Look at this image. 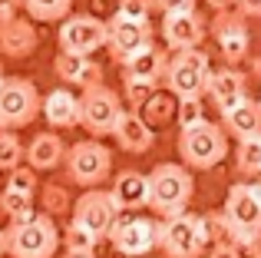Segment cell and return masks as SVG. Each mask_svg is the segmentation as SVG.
<instances>
[{"label":"cell","mask_w":261,"mask_h":258,"mask_svg":"<svg viewBox=\"0 0 261 258\" xmlns=\"http://www.w3.org/2000/svg\"><path fill=\"white\" fill-rule=\"evenodd\" d=\"M116 219H119V205H116L113 192H102V189H86L76 199V209H73V222L83 225L86 232H93L96 239H109Z\"/></svg>","instance_id":"8fae6325"},{"label":"cell","mask_w":261,"mask_h":258,"mask_svg":"<svg viewBox=\"0 0 261 258\" xmlns=\"http://www.w3.org/2000/svg\"><path fill=\"white\" fill-rule=\"evenodd\" d=\"M40 113L46 116V123L53 129H73V126H80V96H73L70 90L60 86V90L46 93Z\"/></svg>","instance_id":"ffe728a7"},{"label":"cell","mask_w":261,"mask_h":258,"mask_svg":"<svg viewBox=\"0 0 261 258\" xmlns=\"http://www.w3.org/2000/svg\"><path fill=\"white\" fill-rule=\"evenodd\" d=\"M175 110H178V96L172 93H152V96L142 103V119H146L149 126H166L175 119Z\"/></svg>","instance_id":"d4e9b609"},{"label":"cell","mask_w":261,"mask_h":258,"mask_svg":"<svg viewBox=\"0 0 261 258\" xmlns=\"http://www.w3.org/2000/svg\"><path fill=\"white\" fill-rule=\"evenodd\" d=\"M162 40L172 50H192L205 40V20L195 10H182V13H166L162 20Z\"/></svg>","instance_id":"5bb4252c"},{"label":"cell","mask_w":261,"mask_h":258,"mask_svg":"<svg viewBox=\"0 0 261 258\" xmlns=\"http://www.w3.org/2000/svg\"><path fill=\"white\" fill-rule=\"evenodd\" d=\"M63 245H66V252H93L96 245H99V239H96L93 232H86L83 225H66V235H63Z\"/></svg>","instance_id":"f546056e"},{"label":"cell","mask_w":261,"mask_h":258,"mask_svg":"<svg viewBox=\"0 0 261 258\" xmlns=\"http://www.w3.org/2000/svg\"><path fill=\"white\" fill-rule=\"evenodd\" d=\"M63 159H66V146L57 133H37L33 142L27 146V166H33L37 172L57 169Z\"/></svg>","instance_id":"cb8c5ba5"},{"label":"cell","mask_w":261,"mask_h":258,"mask_svg":"<svg viewBox=\"0 0 261 258\" xmlns=\"http://www.w3.org/2000/svg\"><path fill=\"white\" fill-rule=\"evenodd\" d=\"M109 242H113V248L119 255L142 258L152 248H159V222L146 219V215H122V219H116Z\"/></svg>","instance_id":"30bf717a"},{"label":"cell","mask_w":261,"mask_h":258,"mask_svg":"<svg viewBox=\"0 0 261 258\" xmlns=\"http://www.w3.org/2000/svg\"><path fill=\"white\" fill-rule=\"evenodd\" d=\"M106 27H109L106 46L119 63H126L136 50L152 43V27H149V20H129V17H119V13H116Z\"/></svg>","instance_id":"4fadbf2b"},{"label":"cell","mask_w":261,"mask_h":258,"mask_svg":"<svg viewBox=\"0 0 261 258\" xmlns=\"http://www.w3.org/2000/svg\"><path fill=\"white\" fill-rule=\"evenodd\" d=\"M235 166H238V172H242V175H261V136L238 139Z\"/></svg>","instance_id":"4316f807"},{"label":"cell","mask_w":261,"mask_h":258,"mask_svg":"<svg viewBox=\"0 0 261 258\" xmlns=\"http://www.w3.org/2000/svg\"><path fill=\"white\" fill-rule=\"evenodd\" d=\"M152 7H159L162 13H182V10H195V0H152Z\"/></svg>","instance_id":"d590c367"},{"label":"cell","mask_w":261,"mask_h":258,"mask_svg":"<svg viewBox=\"0 0 261 258\" xmlns=\"http://www.w3.org/2000/svg\"><path fill=\"white\" fill-rule=\"evenodd\" d=\"M258 103H261V99H258Z\"/></svg>","instance_id":"ee69618b"},{"label":"cell","mask_w":261,"mask_h":258,"mask_svg":"<svg viewBox=\"0 0 261 258\" xmlns=\"http://www.w3.org/2000/svg\"><path fill=\"white\" fill-rule=\"evenodd\" d=\"M119 17H129V20H149L152 13V0H119Z\"/></svg>","instance_id":"e575fe53"},{"label":"cell","mask_w":261,"mask_h":258,"mask_svg":"<svg viewBox=\"0 0 261 258\" xmlns=\"http://www.w3.org/2000/svg\"><path fill=\"white\" fill-rule=\"evenodd\" d=\"M0 255H7V232L0 228Z\"/></svg>","instance_id":"b9f144b4"},{"label":"cell","mask_w":261,"mask_h":258,"mask_svg":"<svg viewBox=\"0 0 261 258\" xmlns=\"http://www.w3.org/2000/svg\"><path fill=\"white\" fill-rule=\"evenodd\" d=\"M215 40H218V50H222V57L228 63H238L248 53V30H245V23L238 17L222 13L215 20Z\"/></svg>","instance_id":"44dd1931"},{"label":"cell","mask_w":261,"mask_h":258,"mask_svg":"<svg viewBox=\"0 0 261 258\" xmlns=\"http://www.w3.org/2000/svg\"><path fill=\"white\" fill-rule=\"evenodd\" d=\"M113 199L119 205V212H139L149 205V175L139 169H122L113 179Z\"/></svg>","instance_id":"2e32d148"},{"label":"cell","mask_w":261,"mask_h":258,"mask_svg":"<svg viewBox=\"0 0 261 258\" xmlns=\"http://www.w3.org/2000/svg\"><path fill=\"white\" fill-rule=\"evenodd\" d=\"M225 133H231L235 139H248V136H261V103L245 96L242 103H235L231 110L222 113Z\"/></svg>","instance_id":"603a6c76"},{"label":"cell","mask_w":261,"mask_h":258,"mask_svg":"<svg viewBox=\"0 0 261 258\" xmlns=\"http://www.w3.org/2000/svg\"><path fill=\"white\" fill-rule=\"evenodd\" d=\"M40 99L37 86L23 76H4L0 83V129H23L37 119Z\"/></svg>","instance_id":"52a82bcc"},{"label":"cell","mask_w":261,"mask_h":258,"mask_svg":"<svg viewBox=\"0 0 261 258\" xmlns=\"http://www.w3.org/2000/svg\"><path fill=\"white\" fill-rule=\"evenodd\" d=\"M23 159H27V146L17 139V133H13V129H0V169L10 172V169H17Z\"/></svg>","instance_id":"83f0119b"},{"label":"cell","mask_w":261,"mask_h":258,"mask_svg":"<svg viewBox=\"0 0 261 258\" xmlns=\"http://www.w3.org/2000/svg\"><path fill=\"white\" fill-rule=\"evenodd\" d=\"M113 136H116V142H119L126 152H136V156L149 152V149H152V142H155L152 126L142 119L139 110H122L119 123H116V129H113Z\"/></svg>","instance_id":"e0dca14e"},{"label":"cell","mask_w":261,"mask_h":258,"mask_svg":"<svg viewBox=\"0 0 261 258\" xmlns=\"http://www.w3.org/2000/svg\"><path fill=\"white\" fill-rule=\"evenodd\" d=\"M63 162H66L70 182H76V186H83V189H93L109 175V169H113V152L96 139H83V142H73V146L66 149Z\"/></svg>","instance_id":"ba28073f"},{"label":"cell","mask_w":261,"mask_h":258,"mask_svg":"<svg viewBox=\"0 0 261 258\" xmlns=\"http://www.w3.org/2000/svg\"><path fill=\"white\" fill-rule=\"evenodd\" d=\"M0 83H4V73H0Z\"/></svg>","instance_id":"7bdbcfd3"},{"label":"cell","mask_w":261,"mask_h":258,"mask_svg":"<svg viewBox=\"0 0 261 258\" xmlns=\"http://www.w3.org/2000/svg\"><path fill=\"white\" fill-rule=\"evenodd\" d=\"M66 258H96L93 252H66Z\"/></svg>","instance_id":"ab89813d"},{"label":"cell","mask_w":261,"mask_h":258,"mask_svg":"<svg viewBox=\"0 0 261 258\" xmlns=\"http://www.w3.org/2000/svg\"><path fill=\"white\" fill-rule=\"evenodd\" d=\"M43 205H46V212H66L70 209V195H66V189L63 186H43Z\"/></svg>","instance_id":"836d02e7"},{"label":"cell","mask_w":261,"mask_h":258,"mask_svg":"<svg viewBox=\"0 0 261 258\" xmlns=\"http://www.w3.org/2000/svg\"><path fill=\"white\" fill-rule=\"evenodd\" d=\"M37 30H33L30 20H20V17H10V20H0V53L10 60H23L37 50Z\"/></svg>","instance_id":"ac0fdd59"},{"label":"cell","mask_w":261,"mask_h":258,"mask_svg":"<svg viewBox=\"0 0 261 258\" xmlns=\"http://www.w3.org/2000/svg\"><path fill=\"white\" fill-rule=\"evenodd\" d=\"M20 7L40 23H57V20L70 17L73 0H20Z\"/></svg>","instance_id":"484cf974"},{"label":"cell","mask_w":261,"mask_h":258,"mask_svg":"<svg viewBox=\"0 0 261 258\" xmlns=\"http://www.w3.org/2000/svg\"><path fill=\"white\" fill-rule=\"evenodd\" d=\"M192 195H195V179L185 166L178 162H159L149 175V209L162 219L178 215L189 209Z\"/></svg>","instance_id":"6da1fadb"},{"label":"cell","mask_w":261,"mask_h":258,"mask_svg":"<svg viewBox=\"0 0 261 258\" xmlns=\"http://www.w3.org/2000/svg\"><path fill=\"white\" fill-rule=\"evenodd\" d=\"M208 80H212V63L198 46H192V50H175V57L169 60V66H166V86L178 99L202 96V93L208 90Z\"/></svg>","instance_id":"8992f818"},{"label":"cell","mask_w":261,"mask_h":258,"mask_svg":"<svg viewBox=\"0 0 261 258\" xmlns=\"http://www.w3.org/2000/svg\"><path fill=\"white\" fill-rule=\"evenodd\" d=\"M0 212L10 222L27 219V215H33V195L17 192V189H4V192H0Z\"/></svg>","instance_id":"f1b7e54d"},{"label":"cell","mask_w":261,"mask_h":258,"mask_svg":"<svg viewBox=\"0 0 261 258\" xmlns=\"http://www.w3.org/2000/svg\"><path fill=\"white\" fill-rule=\"evenodd\" d=\"M17 7H20V0H0V20L17 17Z\"/></svg>","instance_id":"f35d334b"},{"label":"cell","mask_w":261,"mask_h":258,"mask_svg":"<svg viewBox=\"0 0 261 258\" xmlns=\"http://www.w3.org/2000/svg\"><path fill=\"white\" fill-rule=\"evenodd\" d=\"M53 70H57V76L63 80V83L83 86V90L102 83V66L96 63L93 57H86V53H66V50H60L57 60H53Z\"/></svg>","instance_id":"9a60e30c"},{"label":"cell","mask_w":261,"mask_h":258,"mask_svg":"<svg viewBox=\"0 0 261 258\" xmlns=\"http://www.w3.org/2000/svg\"><path fill=\"white\" fill-rule=\"evenodd\" d=\"M208 4H212V7H215V10H225V7H228V4H231V0H208Z\"/></svg>","instance_id":"60d3db41"},{"label":"cell","mask_w":261,"mask_h":258,"mask_svg":"<svg viewBox=\"0 0 261 258\" xmlns=\"http://www.w3.org/2000/svg\"><path fill=\"white\" fill-rule=\"evenodd\" d=\"M208 245H212L208 215L178 212L159 222V248L169 258H198Z\"/></svg>","instance_id":"3957f363"},{"label":"cell","mask_w":261,"mask_h":258,"mask_svg":"<svg viewBox=\"0 0 261 258\" xmlns=\"http://www.w3.org/2000/svg\"><path fill=\"white\" fill-rule=\"evenodd\" d=\"M109 27L99 17H89V13H76V17H63L60 20V50L66 53H86L93 57L99 46H106Z\"/></svg>","instance_id":"7c38bea8"},{"label":"cell","mask_w":261,"mask_h":258,"mask_svg":"<svg viewBox=\"0 0 261 258\" xmlns=\"http://www.w3.org/2000/svg\"><path fill=\"white\" fill-rule=\"evenodd\" d=\"M119 116H122V103L109 86L96 83L80 96V126H83L89 136H96V139H99V136H113Z\"/></svg>","instance_id":"9c48e42d"},{"label":"cell","mask_w":261,"mask_h":258,"mask_svg":"<svg viewBox=\"0 0 261 258\" xmlns=\"http://www.w3.org/2000/svg\"><path fill=\"white\" fill-rule=\"evenodd\" d=\"M245 17H261V0H235Z\"/></svg>","instance_id":"74e56055"},{"label":"cell","mask_w":261,"mask_h":258,"mask_svg":"<svg viewBox=\"0 0 261 258\" xmlns=\"http://www.w3.org/2000/svg\"><path fill=\"white\" fill-rule=\"evenodd\" d=\"M7 189H17V192H27V195L37 192V172H33V166L10 169L7 172Z\"/></svg>","instance_id":"1f68e13d"},{"label":"cell","mask_w":261,"mask_h":258,"mask_svg":"<svg viewBox=\"0 0 261 258\" xmlns=\"http://www.w3.org/2000/svg\"><path fill=\"white\" fill-rule=\"evenodd\" d=\"M208 258H242V252H238V245H212V252H208Z\"/></svg>","instance_id":"8d00e7d4"},{"label":"cell","mask_w":261,"mask_h":258,"mask_svg":"<svg viewBox=\"0 0 261 258\" xmlns=\"http://www.w3.org/2000/svg\"><path fill=\"white\" fill-rule=\"evenodd\" d=\"M122 83H126V99L133 103V110H142V103H146V99L155 93V83H149V80L122 76Z\"/></svg>","instance_id":"d6a6232c"},{"label":"cell","mask_w":261,"mask_h":258,"mask_svg":"<svg viewBox=\"0 0 261 258\" xmlns=\"http://www.w3.org/2000/svg\"><path fill=\"white\" fill-rule=\"evenodd\" d=\"M166 53L159 50V46L146 43L142 50H136L133 57L122 63V76H133V80H149V83L159 86V80H166Z\"/></svg>","instance_id":"d6986e66"},{"label":"cell","mask_w":261,"mask_h":258,"mask_svg":"<svg viewBox=\"0 0 261 258\" xmlns=\"http://www.w3.org/2000/svg\"><path fill=\"white\" fill-rule=\"evenodd\" d=\"M57 245L60 232L50 212H33L7 228V255L13 258H53Z\"/></svg>","instance_id":"277c9868"},{"label":"cell","mask_w":261,"mask_h":258,"mask_svg":"<svg viewBox=\"0 0 261 258\" xmlns=\"http://www.w3.org/2000/svg\"><path fill=\"white\" fill-rule=\"evenodd\" d=\"M212 96V103L218 106V113H225V110H231L235 103H242L248 93H245V76L238 70H218V73H212V80H208V90H205Z\"/></svg>","instance_id":"7402d4cb"},{"label":"cell","mask_w":261,"mask_h":258,"mask_svg":"<svg viewBox=\"0 0 261 258\" xmlns=\"http://www.w3.org/2000/svg\"><path fill=\"white\" fill-rule=\"evenodd\" d=\"M222 215L228 219L231 232H235V245L238 248H251V255H261V195L255 192L251 182H235L225 195V209Z\"/></svg>","instance_id":"7a4b0ae2"},{"label":"cell","mask_w":261,"mask_h":258,"mask_svg":"<svg viewBox=\"0 0 261 258\" xmlns=\"http://www.w3.org/2000/svg\"><path fill=\"white\" fill-rule=\"evenodd\" d=\"M175 116H178V126H182V129H189V126H198V123H205L202 96H189V99H178V110H175Z\"/></svg>","instance_id":"4dcf8cb0"},{"label":"cell","mask_w":261,"mask_h":258,"mask_svg":"<svg viewBox=\"0 0 261 258\" xmlns=\"http://www.w3.org/2000/svg\"><path fill=\"white\" fill-rule=\"evenodd\" d=\"M178 156L189 169H215L228 156V136L215 123H198L178 133Z\"/></svg>","instance_id":"5b68a950"}]
</instances>
